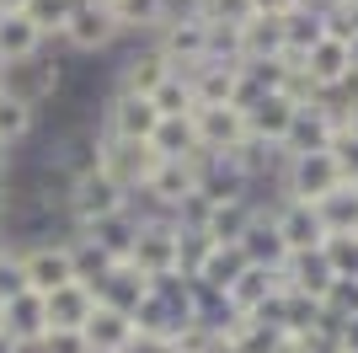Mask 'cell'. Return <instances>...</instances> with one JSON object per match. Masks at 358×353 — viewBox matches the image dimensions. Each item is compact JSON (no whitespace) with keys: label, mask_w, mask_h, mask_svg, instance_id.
Listing matches in <instances>:
<instances>
[{"label":"cell","mask_w":358,"mask_h":353,"mask_svg":"<svg viewBox=\"0 0 358 353\" xmlns=\"http://www.w3.org/2000/svg\"><path fill=\"white\" fill-rule=\"evenodd\" d=\"M43 310H48V332H86L91 310H96V294L86 284H59L54 294H43Z\"/></svg>","instance_id":"obj_7"},{"label":"cell","mask_w":358,"mask_h":353,"mask_svg":"<svg viewBox=\"0 0 358 353\" xmlns=\"http://www.w3.org/2000/svg\"><path fill=\"white\" fill-rule=\"evenodd\" d=\"M11 176V150H0V182Z\"/></svg>","instance_id":"obj_20"},{"label":"cell","mask_w":358,"mask_h":353,"mask_svg":"<svg viewBox=\"0 0 358 353\" xmlns=\"http://www.w3.org/2000/svg\"><path fill=\"white\" fill-rule=\"evenodd\" d=\"M236 54H241V64L278 59L284 54V16H252V22L236 32Z\"/></svg>","instance_id":"obj_9"},{"label":"cell","mask_w":358,"mask_h":353,"mask_svg":"<svg viewBox=\"0 0 358 353\" xmlns=\"http://www.w3.org/2000/svg\"><path fill=\"white\" fill-rule=\"evenodd\" d=\"M252 11L257 16H289V11H294V0H252Z\"/></svg>","instance_id":"obj_16"},{"label":"cell","mask_w":358,"mask_h":353,"mask_svg":"<svg viewBox=\"0 0 358 353\" xmlns=\"http://www.w3.org/2000/svg\"><path fill=\"white\" fill-rule=\"evenodd\" d=\"M187 11L203 16L209 27H230V32H241V27L257 16V11H252V0H193Z\"/></svg>","instance_id":"obj_13"},{"label":"cell","mask_w":358,"mask_h":353,"mask_svg":"<svg viewBox=\"0 0 358 353\" xmlns=\"http://www.w3.org/2000/svg\"><path fill=\"white\" fill-rule=\"evenodd\" d=\"M70 11H75V0H27V6H22V16H27L32 27L48 38V48L59 43V32H64V22H70Z\"/></svg>","instance_id":"obj_14"},{"label":"cell","mask_w":358,"mask_h":353,"mask_svg":"<svg viewBox=\"0 0 358 353\" xmlns=\"http://www.w3.org/2000/svg\"><path fill=\"white\" fill-rule=\"evenodd\" d=\"M22 6H27V0H0V16H16Z\"/></svg>","instance_id":"obj_19"},{"label":"cell","mask_w":358,"mask_h":353,"mask_svg":"<svg viewBox=\"0 0 358 353\" xmlns=\"http://www.w3.org/2000/svg\"><path fill=\"white\" fill-rule=\"evenodd\" d=\"M150 43L171 59V70H193V64H203V59L214 54V27L203 16H193V11H177Z\"/></svg>","instance_id":"obj_3"},{"label":"cell","mask_w":358,"mask_h":353,"mask_svg":"<svg viewBox=\"0 0 358 353\" xmlns=\"http://www.w3.org/2000/svg\"><path fill=\"white\" fill-rule=\"evenodd\" d=\"M38 118L27 102H16V97H0V150H22L38 134Z\"/></svg>","instance_id":"obj_12"},{"label":"cell","mask_w":358,"mask_h":353,"mask_svg":"<svg viewBox=\"0 0 358 353\" xmlns=\"http://www.w3.org/2000/svg\"><path fill=\"white\" fill-rule=\"evenodd\" d=\"M118 43H123V32H118V22H113L107 6H75L64 32H59V48L75 54V59H102Z\"/></svg>","instance_id":"obj_2"},{"label":"cell","mask_w":358,"mask_h":353,"mask_svg":"<svg viewBox=\"0 0 358 353\" xmlns=\"http://www.w3.org/2000/svg\"><path fill=\"white\" fill-rule=\"evenodd\" d=\"M0 257H6V241H0Z\"/></svg>","instance_id":"obj_24"},{"label":"cell","mask_w":358,"mask_h":353,"mask_svg":"<svg viewBox=\"0 0 358 353\" xmlns=\"http://www.w3.org/2000/svg\"><path fill=\"white\" fill-rule=\"evenodd\" d=\"M0 70H6V64H0Z\"/></svg>","instance_id":"obj_25"},{"label":"cell","mask_w":358,"mask_h":353,"mask_svg":"<svg viewBox=\"0 0 358 353\" xmlns=\"http://www.w3.org/2000/svg\"><path fill=\"white\" fill-rule=\"evenodd\" d=\"M289 118H294V102H284L278 91H268L262 102L246 107V139L252 145H284V134H289Z\"/></svg>","instance_id":"obj_8"},{"label":"cell","mask_w":358,"mask_h":353,"mask_svg":"<svg viewBox=\"0 0 358 353\" xmlns=\"http://www.w3.org/2000/svg\"><path fill=\"white\" fill-rule=\"evenodd\" d=\"M321 32H327L331 43H353L358 38V6L353 0H321Z\"/></svg>","instance_id":"obj_15"},{"label":"cell","mask_w":358,"mask_h":353,"mask_svg":"<svg viewBox=\"0 0 358 353\" xmlns=\"http://www.w3.org/2000/svg\"><path fill=\"white\" fill-rule=\"evenodd\" d=\"M187 6H193V0H177V11H187Z\"/></svg>","instance_id":"obj_23"},{"label":"cell","mask_w":358,"mask_h":353,"mask_svg":"<svg viewBox=\"0 0 358 353\" xmlns=\"http://www.w3.org/2000/svg\"><path fill=\"white\" fill-rule=\"evenodd\" d=\"M171 75H177L171 59H166L155 43H134L118 59V70H113V91H123V97H155Z\"/></svg>","instance_id":"obj_4"},{"label":"cell","mask_w":358,"mask_h":353,"mask_svg":"<svg viewBox=\"0 0 358 353\" xmlns=\"http://www.w3.org/2000/svg\"><path fill=\"white\" fill-rule=\"evenodd\" d=\"M75 6H113V0H75Z\"/></svg>","instance_id":"obj_22"},{"label":"cell","mask_w":358,"mask_h":353,"mask_svg":"<svg viewBox=\"0 0 358 353\" xmlns=\"http://www.w3.org/2000/svg\"><path fill=\"white\" fill-rule=\"evenodd\" d=\"M6 214H11V193H6V182H0V225H6Z\"/></svg>","instance_id":"obj_18"},{"label":"cell","mask_w":358,"mask_h":353,"mask_svg":"<svg viewBox=\"0 0 358 353\" xmlns=\"http://www.w3.org/2000/svg\"><path fill=\"white\" fill-rule=\"evenodd\" d=\"M343 134H353V139H358V97L348 102V113H343Z\"/></svg>","instance_id":"obj_17"},{"label":"cell","mask_w":358,"mask_h":353,"mask_svg":"<svg viewBox=\"0 0 358 353\" xmlns=\"http://www.w3.org/2000/svg\"><path fill=\"white\" fill-rule=\"evenodd\" d=\"M348 59H353V81H358V38L348 43Z\"/></svg>","instance_id":"obj_21"},{"label":"cell","mask_w":358,"mask_h":353,"mask_svg":"<svg viewBox=\"0 0 358 353\" xmlns=\"http://www.w3.org/2000/svg\"><path fill=\"white\" fill-rule=\"evenodd\" d=\"M299 70L310 75V86H315V91H343V86H358V81H353V59H348V48H343V43H331V38H321L310 54L299 59Z\"/></svg>","instance_id":"obj_6"},{"label":"cell","mask_w":358,"mask_h":353,"mask_svg":"<svg viewBox=\"0 0 358 353\" xmlns=\"http://www.w3.org/2000/svg\"><path fill=\"white\" fill-rule=\"evenodd\" d=\"M113 11V22H118L123 38H134V43H150L155 32L177 16V0H113L107 6Z\"/></svg>","instance_id":"obj_5"},{"label":"cell","mask_w":358,"mask_h":353,"mask_svg":"<svg viewBox=\"0 0 358 353\" xmlns=\"http://www.w3.org/2000/svg\"><path fill=\"white\" fill-rule=\"evenodd\" d=\"M353 6H358V0H353Z\"/></svg>","instance_id":"obj_26"},{"label":"cell","mask_w":358,"mask_h":353,"mask_svg":"<svg viewBox=\"0 0 358 353\" xmlns=\"http://www.w3.org/2000/svg\"><path fill=\"white\" fill-rule=\"evenodd\" d=\"M64 86H70V59L43 48V54L32 59H16L0 70V97H16V102H27L32 113H43L48 102H59Z\"/></svg>","instance_id":"obj_1"},{"label":"cell","mask_w":358,"mask_h":353,"mask_svg":"<svg viewBox=\"0 0 358 353\" xmlns=\"http://www.w3.org/2000/svg\"><path fill=\"white\" fill-rule=\"evenodd\" d=\"M129 338H134V316L107 310V305L91 310V321H86V348L91 353H123V348H129Z\"/></svg>","instance_id":"obj_10"},{"label":"cell","mask_w":358,"mask_h":353,"mask_svg":"<svg viewBox=\"0 0 358 353\" xmlns=\"http://www.w3.org/2000/svg\"><path fill=\"white\" fill-rule=\"evenodd\" d=\"M48 38L38 27H32L27 16L16 11V16H0V64H16V59H32V54H43Z\"/></svg>","instance_id":"obj_11"}]
</instances>
